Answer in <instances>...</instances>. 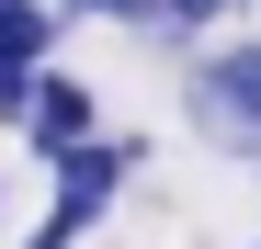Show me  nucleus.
<instances>
[{"instance_id":"nucleus-1","label":"nucleus","mask_w":261,"mask_h":249,"mask_svg":"<svg viewBox=\"0 0 261 249\" xmlns=\"http://www.w3.org/2000/svg\"><path fill=\"white\" fill-rule=\"evenodd\" d=\"M182 102L216 147H261V34H227V46H193Z\"/></svg>"},{"instance_id":"nucleus-2","label":"nucleus","mask_w":261,"mask_h":249,"mask_svg":"<svg viewBox=\"0 0 261 249\" xmlns=\"http://www.w3.org/2000/svg\"><path fill=\"white\" fill-rule=\"evenodd\" d=\"M137 159H148L137 136H102V124H91V136H80V147H57L46 170H57V193H80V204H114V193H125V170H137Z\"/></svg>"},{"instance_id":"nucleus-3","label":"nucleus","mask_w":261,"mask_h":249,"mask_svg":"<svg viewBox=\"0 0 261 249\" xmlns=\"http://www.w3.org/2000/svg\"><path fill=\"white\" fill-rule=\"evenodd\" d=\"M91 91H80V79L68 68H46V79H34V113H23V136H34V159H57V147H80V136H91Z\"/></svg>"},{"instance_id":"nucleus-4","label":"nucleus","mask_w":261,"mask_h":249,"mask_svg":"<svg viewBox=\"0 0 261 249\" xmlns=\"http://www.w3.org/2000/svg\"><path fill=\"white\" fill-rule=\"evenodd\" d=\"M57 0H0V68H46L57 57Z\"/></svg>"},{"instance_id":"nucleus-5","label":"nucleus","mask_w":261,"mask_h":249,"mask_svg":"<svg viewBox=\"0 0 261 249\" xmlns=\"http://www.w3.org/2000/svg\"><path fill=\"white\" fill-rule=\"evenodd\" d=\"M91 215H102V204H80V193H57L46 215H34V238H23V249H80V238H91Z\"/></svg>"},{"instance_id":"nucleus-6","label":"nucleus","mask_w":261,"mask_h":249,"mask_svg":"<svg viewBox=\"0 0 261 249\" xmlns=\"http://www.w3.org/2000/svg\"><path fill=\"white\" fill-rule=\"evenodd\" d=\"M227 12H239V0H170L159 34H170V46H193V34H204V23H227Z\"/></svg>"},{"instance_id":"nucleus-7","label":"nucleus","mask_w":261,"mask_h":249,"mask_svg":"<svg viewBox=\"0 0 261 249\" xmlns=\"http://www.w3.org/2000/svg\"><path fill=\"white\" fill-rule=\"evenodd\" d=\"M34 79H46V68H0V124H23V113H34Z\"/></svg>"},{"instance_id":"nucleus-8","label":"nucleus","mask_w":261,"mask_h":249,"mask_svg":"<svg viewBox=\"0 0 261 249\" xmlns=\"http://www.w3.org/2000/svg\"><path fill=\"white\" fill-rule=\"evenodd\" d=\"M159 12L170 0H102V23H137V34H159Z\"/></svg>"}]
</instances>
